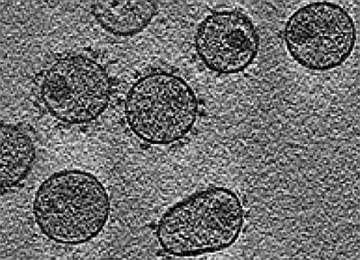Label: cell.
<instances>
[{"mask_svg": "<svg viewBox=\"0 0 360 260\" xmlns=\"http://www.w3.org/2000/svg\"><path fill=\"white\" fill-rule=\"evenodd\" d=\"M245 223L242 200L230 188L215 187L193 193L162 214L157 239L164 252L194 256L229 249Z\"/></svg>", "mask_w": 360, "mask_h": 260, "instance_id": "1", "label": "cell"}, {"mask_svg": "<svg viewBox=\"0 0 360 260\" xmlns=\"http://www.w3.org/2000/svg\"><path fill=\"white\" fill-rule=\"evenodd\" d=\"M110 214L107 189L91 173L63 170L35 193L34 215L41 232L60 244L79 245L104 229Z\"/></svg>", "mask_w": 360, "mask_h": 260, "instance_id": "2", "label": "cell"}, {"mask_svg": "<svg viewBox=\"0 0 360 260\" xmlns=\"http://www.w3.org/2000/svg\"><path fill=\"white\" fill-rule=\"evenodd\" d=\"M125 118L138 138L153 145H169L191 133L198 120L197 95L176 74H147L128 91Z\"/></svg>", "mask_w": 360, "mask_h": 260, "instance_id": "3", "label": "cell"}, {"mask_svg": "<svg viewBox=\"0 0 360 260\" xmlns=\"http://www.w3.org/2000/svg\"><path fill=\"white\" fill-rule=\"evenodd\" d=\"M112 92L111 79L104 67L79 54L51 60L38 82V96L45 110L70 124H88L101 117Z\"/></svg>", "mask_w": 360, "mask_h": 260, "instance_id": "4", "label": "cell"}, {"mask_svg": "<svg viewBox=\"0 0 360 260\" xmlns=\"http://www.w3.org/2000/svg\"><path fill=\"white\" fill-rule=\"evenodd\" d=\"M285 43L299 65L313 72L342 66L354 50L356 28L343 6L320 1L301 6L285 25Z\"/></svg>", "mask_w": 360, "mask_h": 260, "instance_id": "5", "label": "cell"}, {"mask_svg": "<svg viewBox=\"0 0 360 260\" xmlns=\"http://www.w3.org/2000/svg\"><path fill=\"white\" fill-rule=\"evenodd\" d=\"M259 35L252 19L239 11H214L202 19L195 48L212 72L233 75L244 72L259 51Z\"/></svg>", "mask_w": 360, "mask_h": 260, "instance_id": "6", "label": "cell"}, {"mask_svg": "<svg viewBox=\"0 0 360 260\" xmlns=\"http://www.w3.org/2000/svg\"><path fill=\"white\" fill-rule=\"evenodd\" d=\"M153 1H98L91 5L96 20L105 30L117 37L141 33L157 14Z\"/></svg>", "mask_w": 360, "mask_h": 260, "instance_id": "7", "label": "cell"}, {"mask_svg": "<svg viewBox=\"0 0 360 260\" xmlns=\"http://www.w3.org/2000/svg\"><path fill=\"white\" fill-rule=\"evenodd\" d=\"M37 150L31 137L18 125L1 124L2 193L11 190L24 181L33 168Z\"/></svg>", "mask_w": 360, "mask_h": 260, "instance_id": "8", "label": "cell"}]
</instances>
